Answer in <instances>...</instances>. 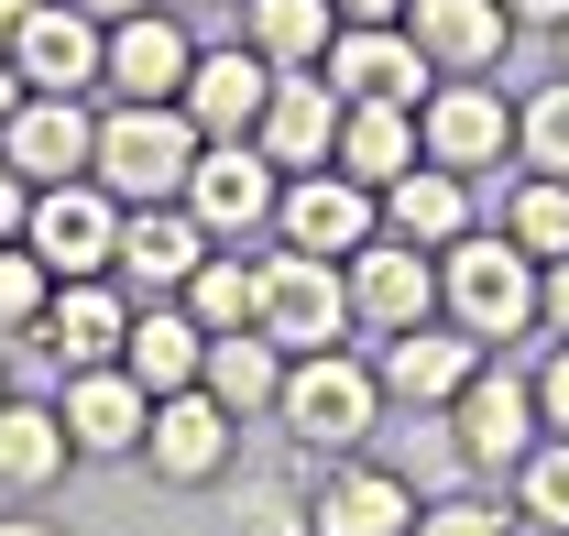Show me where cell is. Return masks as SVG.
Here are the masks:
<instances>
[{"mask_svg":"<svg viewBox=\"0 0 569 536\" xmlns=\"http://www.w3.org/2000/svg\"><path fill=\"white\" fill-rule=\"evenodd\" d=\"M198 153H209V142H198V121H187L176 99H110V110H99L88 176H99L121 208H164V198H187Z\"/></svg>","mask_w":569,"mask_h":536,"instance_id":"1","label":"cell"},{"mask_svg":"<svg viewBox=\"0 0 569 536\" xmlns=\"http://www.w3.org/2000/svg\"><path fill=\"white\" fill-rule=\"evenodd\" d=\"M537 285H548L537 252H515L503 230H460V241L438 252V318L493 350V339H526V329H537Z\"/></svg>","mask_w":569,"mask_h":536,"instance_id":"2","label":"cell"},{"mask_svg":"<svg viewBox=\"0 0 569 536\" xmlns=\"http://www.w3.org/2000/svg\"><path fill=\"white\" fill-rule=\"evenodd\" d=\"M274 416H284V438H296V449L340 460V449H361V438H372V416H383V373L361 361L351 339H340V350H296V361H284Z\"/></svg>","mask_w":569,"mask_h":536,"instance_id":"3","label":"cell"},{"mask_svg":"<svg viewBox=\"0 0 569 536\" xmlns=\"http://www.w3.org/2000/svg\"><path fill=\"white\" fill-rule=\"evenodd\" d=\"M22 252L56 274V285H77V274H110V264H121V198H110L99 176L33 187V208H22Z\"/></svg>","mask_w":569,"mask_h":536,"instance_id":"4","label":"cell"},{"mask_svg":"<svg viewBox=\"0 0 569 536\" xmlns=\"http://www.w3.org/2000/svg\"><path fill=\"white\" fill-rule=\"evenodd\" d=\"M417 142H427V165H449V176H503L515 165V99H503L493 77H438L427 88V110H417Z\"/></svg>","mask_w":569,"mask_h":536,"instance_id":"5","label":"cell"},{"mask_svg":"<svg viewBox=\"0 0 569 536\" xmlns=\"http://www.w3.org/2000/svg\"><path fill=\"white\" fill-rule=\"evenodd\" d=\"M537 438H548V416H537V373L482 361V373L460 384V405H449V449H460V470H515Z\"/></svg>","mask_w":569,"mask_h":536,"instance_id":"6","label":"cell"},{"mask_svg":"<svg viewBox=\"0 0 569 536\" xmlns=\"http://www.w3.org/2000/svg\"><path fill=\"white\" fill-rule=\"evenodd\" d=\"M252 329L274 339L284 361L296 350H340L351 339V274L318 264V252H263V318Z\"/></svg>","mask_w":569,"mask_h":536,"instance_id":"7","label":"cell"},{"mask_svg":"<svg viewBox=\"0 0 569 536\" xmlns=\"http://www.w3.org/2000/svg\"><path fill=\"white\" fill-rule=\"evenodd\" d=\"M340 274H351V329L372 339V350L438 318V252L395 241V230H372V241H361V252H351Z\"/></svg>","mask_w":569,"mask_h":536,"instance_id":"8","label":"cell"},{"mask_svg":"<svg viewBox=\"0 0 569 536\" xmlns=\"http://www.w3.org/2000/svg\"><path fill=\"white\" fill-rule=\"evenodd\" d=\"M284 208V165L263 142H209L198 153V176H187V219L209 230V241H263Z\"/></svg>","mask_w":569,"mask_h":536,"instance_id":"9","label":"cell"},{"mask_svg":"<svg viewBox=\"0 0 569 536\" xmlns=\"http://www.w3.org/2000/svg\"><path fill=\"white\" fill-rule=\"evenodd\" d=\"M372 230H383V198H372L361 176H340V165H307V176H284V208H274V241H284V252L351 264Z\"/></svg>","mask_w":569,"mask_h":536,"instance_id":"10","label":"cell"},{"mask_svg":"<svg viewBox=\"0 0 569 536\" xmlns=\"http://www.w3.org/2000/svg\"><path fill=\"white\" fill-rule=\"evenodd\" d=\"M307 536H417V482L395 460L340 449L318 470V493H307Z\"/></svg>","mask_w":569,"mask_h":536,"instance_id":"11","label":"cell"},{"mask_svg":"<svg viewBox=\"0 0 569 536\" xmlns=\"http://www.w3.org/2000/svg\"><path fill=\"white\" fill-rule=\"evenodd\" d=\"M99 56H110V22H88L77 0H33L11 33V67L44 99H99Z\"/></svg>","mask_w":569,"mask_h":536,"instance_id":"12","label":"cell"},{"mask_svg":"<svg viewBox=\"0 0 569 536\" xmlns=\"http://www.w3.org/2000/svg\"><path fill=\"white\" fill-rule=\"evenodd\" d=\"M482 361H493V350H482L471 329H449V318H427V329H406V339H383V350H372L383 405H417V416H449L460 384H471Z\"/></svg>","mask_w":569,"mask_h":536,"instance_id":"13","label":"cell"},{"mask_svg":"<svg viewBox=\"0 0 569 536\" xmlns=\"http://www.w3.org/2000/svg\"><path fill=\"white\" fill-rule=\"evenodd\" d=\"M88 153H99V110H88V99L22 88V110L0 121V165H11L22 187H67V176H88Z\"/></svg>","mask_w":569,"mask_h":536,"instance_id":"14","label":"cell"},{"mask_svg":"<svg viewBox=\"0 0 569 536\" xmlns=\"http://www.w3.org/2000/svg\"><path fill=\"white\" fill-rule=\"evenodd\" d=\"M230 449H241V416L209 395V384H187V395H153V427H142V460L164 470V482H219L230 470Z\"/></svg>","mask_w":569,"mask_h":536,"instance_id":"15","label":"cell"},{"mask_svg":"<svg viewBox=\"0 0 569 536\" xmlns=\"http://www.w3.org/2000/svg\"><path fill=\"white\" fill-rule=\"evenodd\" d=\"M263 99H274V67L252 44H198V67L176 88V110L198 121V142H252L263 132Z\"/></svg>","mask_w":569,"mask_h":536,"instance_id":"16","label":"cell"},{"mask_svg":"<svg viewBox=\"0 0 569 536\" xmlns=\"http://www.w3.org/2000/svg\"><path fill=\"white\" fill-rule=\"evenodd\" d=\"M121 329H132L121 274H77V285L44 296V318H33V339H44L56 373H99V361H121Z\"/></svg>","mask_w":569,"mask_h":536,"instance_id":"17","label":"cell"},{"mask_svg":"<svg viewBox=\"0 0 569 536\" xmlns=\"http://www.w3.org/2000/svg\"><path fill=\"white\" fill-rule=\"evenodd\" d=\"M209 252L219 241L187 219V198H164V208H121V264L110 274H121V296L142 307V296H187V274L209 264Z\"/></svg>","mask_w":569,"mask_h":536,"instance_id":"18","label":"cell"},{"mask_svg":"<svg viewBox=\"0 0 569 536\" xmlns=\"http://www.w3.org/2000/svg\"><path fill=\"white\" fill-rule=\"evenodd\" d=\"M329 88H340V99H406V110H427L438 67L417 56L406 22H340V33H329Z\"/></svg>","mask_w":569,"mask_h":536,"instance_id":"19","label":"cell"},{"mask_svg":"<svg viewBox=\"0 0 569 536\" xmlns=\"http://www.w3.org/2000/svg\"><path fill=\"white\" fill-rule=\"evenodd\" d=\"M340 88H329V67H274V99H263V153H274L284 176H307V165H329L340 153Z\"/></svg>","mask_w":569,"mask_h":536,"instance_id":"20","label":"cell"},{"mask_svg":"<svg viewBox=\"0 0 569 536\" xmlns=\"http://www.w3.org/2000/svg\"><path fill=\"white\" fill-rule=\"evenodd\" d=\"M56 416H67V449H77V460H132L142 427H153V395H142L121 361H99V373H67Z\"/></svg>","mask_w":569,"mask_h":536,"instance_id":"21","label":"cell"},{"mask_svg":"<svg viewBox=\"0 0 569 536\" xmlns=\"http://www.w3.org/2000/svg\"><path fill=\"white\" fill-rule=\"evenodd\" d=\"M198 67V44H187V11H132V22H110V56H99V88L110 99H176Z\"/></svg>","mask_w":569,"mask_h":536,"instance_id":"22","label":"cell"},{"mask_svg":"<svg viewBox=\"0 0 569 536\" xmlns=\"http://www.w3.org/2000/svg\"><path fill=\"white\" fill-rule=\"evenodd\" d=\"M406 33L438 77H493L515 44V11L503 0H406Z\"/></svg>","mask_w":569,"mask_h":536,"instance_id":"23","label":"cell"},{"mask_svg":"<svg viewBox=\"0 0 569 536\" xmlns=\"http://www.w3.org/2000/svg\"><path fill=\"white\" fill-rule=\"evenodd\" d=\"M121 373H132L142 395H187L198 373H209V329L187 318V296H142L132 329H121Z\"/></svg>","mask_w":569,"mask_h":536,"instance_id":"24","label":"cell"},{"mask_svg":"<svg viewBox=\"0 0 569 536\" xmlns=\"http://www.w3.org/2000/svg\"><path fill=\"white\" fill-rule=\"evenodd\" d=\"M383 230H395V241H417V252H449L460 230H482V187L417 153V165L383 187Z\"/></svg>","mask_w":569,"mask_h":536,"instance_id":"25","label":"cell"},{"mask_svg":"<svg viewBox=\"0 0 569 536\" xmlns=\"http://www.w3.org/2000/svg\"><path fill=\"white\" fill-rule=\"evenodd\" d=\"M417 153H427V142H417V110H406V99H351V110H340V153H329V165L361 176V187L383 198Z\"/></svg>","mask_w":569,"mask_h":536,"instance_id":"26","label":"cell"},{"mask_svg":"<svg viewBox=\"0 0 569 536\" xmlns=\"http://www.w3.org/2000/svg\"><path fill=\"white\" fill-rule=\"evenodd\" d=\"M329 33H340L329 0H241V44L263 67H329Z\"/></svg>","mask_w":569,"mask_h":536,"instance_id":"27","label":"cell"},{"mask_svg":"<svg viewBox=\"0 0 569 536\" xmlns=\"http://www.w3.org/2000/svg\"><path fill=\"white\" fill-rule=\"evenodd\" d=\"M230 416H274V395H284V350L263 329H230V339H209V373H198Z\"/></svg>","mask_w":569,"mask_h":536,"instance_id":"28","label":"cell"},{"mask_svg":"<svg viewBox=\"0 0 569 536\" xmlns=\"http://www.w3.org/2000/svg\"><path fill=\"white\" fill-rule=\"evenodd\" d=\"M187 318H198L209 339L252 329V318H263V264H241V241H219L209 264L187 274Z\"/></svg>","mask_w":569,"mask_h":536,"instance_id":"29","label":"cell"},{"mask_svg":"<svg viewBox=\"0 0 569 536\" xmlns=\"http://www.w3.org/2000/svg\"><path fill=\"white\" fill-rule=\"evenodd\" d=\"M67 416L56 405H0V493H44L67 470Z\"/></svg>","mask_w":569,"mask_h":536,"instance_id":"30","label":"cell"},{"mask_svg":"<svg viewBox=\"0 0 569 536\" xmlns=\"http://www.w3.org/2000/svg\"><path fill=\"white\" fill-rule=\"evenodd\" d=\"M493 230L515 252H537V264H559L569 252V176H515L493 198Z\"/></svg>","mask_w":569,"mask_h":536,"instance_id":"31","label":"cell"},{"mask_svg":"<svg viewBox=\"0 0 569 536\" xmlns=\"http://www.w3.org/2000/svg\"><path fill=\"white\" fill-rule=\"evenodd\" d=\"M515 165L526 176H569V77L515 99Z\"/></svg>","mask_w":569,"mask_h":536,"instance_id":"32","label":"cell"},{"mask_svg":"<svg viewBox=\"0 0 569 536\" xmlns=\"http://www.w3.org/2000/svg\"><path fill=\"white\" fill-rule=\"evenodd\" d=\"M515 526L569 536V438H537V449L515 460Z\"/></svg>","mask_w":569,"mask_h":536,"instance_id":"33","label":"cell"},{"mask_svg":"<svg viewBox=\"0 0 569 536\" xmlns=\"http://www.w3.org/2000/svg\"><path fill=\"white\" fill-rule=\"evenodd\" d=\"M44 296H56V274L33 264L22 241H0V329H33V318H44Z\"/></svg>","mask_w":569,"mask_h":536,"instance_id":"34","label":"cell"},{"mask_svg":"<svg viewBox=\"0 0 569 536\" xmlns=\"http://www.w3.org/2000/svg\"><path fill=\"white\" fill-rule=\"evenodd\" d=\"M417 536H515V515L482 493H449V504H417Z\"/></svg>","mask_w":569,"mask_h":536,"instance_id":"35","label":"cell"},{"mask_svg":"<svg viewBox=\"0 0 569 536\" xmlns=\"http://www.w3.org/2000/svg\"><path fill=\"white\" fill-rule=\"evenodd\" d=\"M537 416H548V438H569V339H548V361H537Z\"/></svg>","mask_w":569,"mask_h":536,"instance_id":"36","label":"cell"},{"mask_svg":"<svg viewBox=\"0 0 569 536\" xmlns=\"http://www.w3.org/2000/svg\"><path fill=\"white\" fill-rule=\"evenodd\" d=\"M241 526H252V536H307V504H296V493H252Z\"/></svg>","mask_w":569,"mask_h":536,"instance_id":"37","label":"cell"},{"mask_svg":"<svg viewBox=\"0 0 569 536\" xmlns=\"http://www.w3.org/2000/svg\"><path fill=\"white\" fill-rule=\"evenodd\" d=\"M537 329H548V339H569V252L548 264V285H537Z\"/></svg>","mask_w":569,"mask_h":536,"instance_id":"38","label":"cell"},{"mask_svg":"<svg viewBox=\"0 0 569 536\" xmlns=\"http://www.w3.org/2000/svg\"><path fill=\"white\" fill-rule=\"evenodd\" d=\"M22 208H33V187H22V176L0 165V241H22Z\"/></svg>","mask_w":569,"mask_h":536,"instance_id":"39","label":"cell"},{"mask_svg":"<svg viewBox=\"0 0 569 536\" xmlns=\"http://www.w3.org/2000/svg\"><path fill=\"white\" fill-rule=\"evenodd\" d=\"M340 22H406V0H329Z\"/></svg>","mask_w":569,"mask_h":536,"instance_id":"40","label":"cell"},{"mask_svg":"<svg viewBox=\"0 0 569 536\" xmlns=\"http://www.w3.org/2000/svg\"><path fill=\"white\" fill-rule=\"evenodd\" d=\"M503 11H515V22H537V33H559V22H569V0H503Z\"/></svg>","mask_w":569,"mask_h":536,"instance_id":"41","label":"cell"},{"mask_svg":"<svg viewBox=\"0 0 569 536\" xmlns=\"http://www.w3.org/2000/svg\"><path fill=\"white\" fill-rule=\"evenodd\" d=\"M88 22H132V11H153V0H77Z\"/></svg>","mask_w":569,"mask_h":536,"instance_id":"42","label":"cell"},{"mask_svg":"<svg viewBox=\"0 0 569 536\" xmlns=\"http://www.w3.org/2000/svg\"><path fill=\"white\" fill-rule=\"evenodd\" d=\"M11 110H22V67L0 56V121H11Z\"/></svg>","mask_w":569,"mask_h":536,"instance_id":"43","label":"cell"},{"mask_svg":"<svg viewBox=\"0 0 569 536\" xmlns=\"http://www.w3.org/2000/svg\"><path fill=\"white\" fill-rule=\"evenodd\" d=\"M22 11H33V0H0V56H11V33H22Z\"/></svg>","mask_w":569,"mask_h":536,"instance_id":"44","label":"cell"},{"mask_svg":"<svg viewBox=\"0 0 569 536\" xmlns=\"http://www.w3.org/2000/svg\"><path fill=\"white\" fill-rule=\"evenodd\" d=\"M0 536H56V526H33V515H0Z\"/></svg>","mask_w":569,"mask_h":536,"instance_id":"45","label":"cell"},{"mask_svg":"<svg viewBox=\"0 0 569 536\" xmlns=\"http://www.w3.org/2000/svg\"><path fill=\"white\" fill-rule=\"evenodd\" d=\"M164 11H219V0H164Z\"/></svg>","mask_w":569,"mask_h":536,"instance_id":"46","label":"cell"},{"mask_svg":"<svg viewBox=\"0 0 569 536\" xmlns=\"http://www.w3.org/2000/svg\"><path fill=\"white\" fill-rule=\"evenodd\" d=\"M559 77H569V22H559Z\"/></svg>","mask_w":569,"mask_h":536,"instance_id":"47","label":"cell"},{"mask_svg":"<svg viewBox=\"0 0 569 536\" xmlns=\"http://www.w3.org/2000/svg\"><path fill=\"white\" fill-rule=\"evenodd\" d=\"M0 405H11V384H0Z\"/></svg>","mask_w":569,"mask_h":536,"instance_id":"48","label":"cell"}]
</instances>
